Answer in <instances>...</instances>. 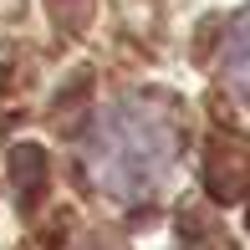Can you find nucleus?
Listing matches in <instances>:
<instances>
[{"mask_svg": "<svg viewBox=\"0 0 250 250\" xmlns=\"http://www.w3.org/2000/svg\"><path fill=\"white\" fill-rule=\"evenodd\" d=\"M174 112L153 97H128L118 107H107V118L87 138V174L107 199L138 204L148 199L164 174L174 168Z\"/></svg>", "mask_w": 250, "mask_h": 250, "instance_id": "nucleus-1", "label": "nucleus"}, {"mask_svg": "<svg viewBox=\"0 0 250 250\" xmlns=\"http://www.w3.org/2000/svg\"><path fill=\"white\" fill-rule=\"evenodd\" d=\"M220 62H225V82H230L235 92H240V97L250 102V5H245L235 21H230Z\"/></svg>", "mask_w": 250, "mask_h": 250, "instance_id": "nucleus-2", "label": "nucleus"}]
</instances>
